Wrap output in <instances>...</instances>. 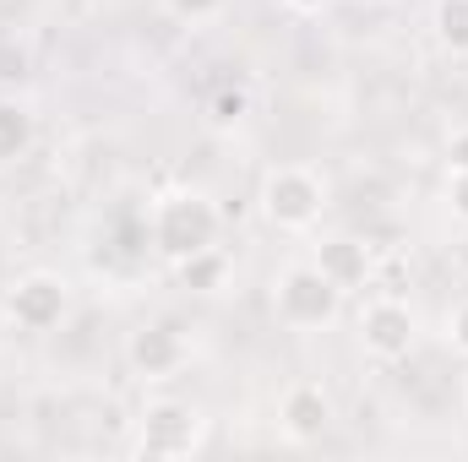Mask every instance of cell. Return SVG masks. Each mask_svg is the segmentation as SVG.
<instances>
[{
    "label": "cell",
    "instance_id": "11",
    "mask_svg": "<svg viewBox=\"0 0 468 462\" xmlns=\"http://www.w3.org/2000/svg\"><path fill=\"white\" fill-rule=\"evenodd\" d=\"M175 272H180V283H186L191 294H218V289L229 283V256H224L218 245H207V250L175 261Z\"/></svg>",
    "mask_w": 468,
    "mask_h": 462
},
{
    "label": "cell",
    "instance_id": "18",
    "mask_svg": "<svg viewBox=\"0 0 468 462\" xmlns=\"http://www.w3.org/2000/svg\"><path fill=\"white\" fill-rule=\"evenodd\" d=\"M283 5H289V11H300V16H316V11H327L333 0H283Z\"/></svg>",
    "mask_w": 468,
    "mask_h": 462
},
{
    "label": "cell",
    "instance_id": "14",
    "mask_svg": "<svg viewBox=\"0 0 468 462\" xmlns=\"http://www.w3.org/2000/svg\"><path fill=\"white\" fill-rule=\"evenodd\" d=\"M224 5L229 0H164V11H175L180 22H213V16H224Z\"/></svg>",
    "mask_w": 468,
    "mask_h": 462
},
{
    "label": "cell",
    "instance_id": "19",
    "mask_svg": "<svg viewBox=\"0 0 468 462\" xmlns=\"http://www.w3.org/2000/svg\"><path fill=\"white\" fill-rule=\"evenodd\" d=\"M370 5H392V0H370Z\"/></svg>",
    "mask_w": 468,
    "mask_h": 462
},
{
    "label": "cell",
    "instance_id": "5",
    "mask_svg": "<svg viewBox=\"0 0 468 462\" xmlns=\"http://www.w3.org/2000/svg\"><path fill=\"white\" fill-rule=\"evenodd\" d=\"M414 338H420L414 310H409L398 294H381V299H370V305L359 310V343H365L370 359L398 364V359H409V353H414Z\"/></svg>",
    "mask_w": 468,
    "mask_h": 462
},
{
    "label": "cell",
    "instance_id": "6",
    "mask_svg": "<svg viewBox=\"0 0 468 462\" xmlns=\"http://www.w3.org/2000/svg\"><path fill=\"white\" fill-rule=\"evenodd\" d=\"M71 310V289L55 278V272H27L11 283L5 294V316L22 327V332H55Z\"/></svg>",
    "mask_w": 468,
    "mask_h": 462
},
{
    "label": "cell",
    "instance_id": "4",
    "mask_svg": "<svg viewBox=\"0 0 468 462\" xmlns=\"http://www.w3.org/2000/svg\"><path fill=\"white\" fill-rule=\"evenodd\" d=\"M202 436H207L202 408H191L180 397H158V403L142 408L136 452L142 457H191V452H202Z\"/></svg>",
    "mask_w": 468,
    "mask_h": 462
},
{
    "label": "cell",
    "instance_id": "17",
    "mask_svg": "<svg viewBox=\"0 0 468 462\" xmlns=\"http://www.w3.org/2000/svg\"><path fill=\"white\" fill-rule=\"evenodd\" d=\"M447 169H468V131L447 136Z\"/></svg>",
    "mask_w": 468,
    "mask_h": 462
},
{
    "label": "cell",
    "instance_id": "1",
    "mask_svg": "<svg viewBox=\"0 0 468 462\" xmlns=\"http://www.w3.org/2000/svg\"><path fill=\"white\" fill-rule=\"evenodd\" d=\"M218 229H224V213H218V202L207 191H169L147 213V239L169 261H186V256L218 245Z\"/></svg>",
    "mask_w": 468,
    "mask_h": 462
},
{
    "label": "cell",
    "instance_id": "13",
    "mask_svg": "<svg viewBox=\"0 0 468 462\" xmlns=\"http://www.w3.org/2000/svg\"><path fill=\"white\" fill-rule=\"evenodd\" d=\"M245 115H250V93H245V88H218V93H213V104H207L213 131H234Z\"/></svg>",
    "mask_w": 468,
    "mask_h": 462
},
{
    "label": "cell",
    "instance_id": "9",
    "mask_svg": "<svg viewBox=\"0 0 468 462\" xmlns=\"http://www.w3.org/2000/svg\"><path fill=\"white\" fill-rule=\"evenodd\" d=\"M316 267L349 294L359 283H370V272H376V256H370V245L365 239H354V234H338V239H327L322 250H316Z\"/></svg>",
    "mask_w": 468,
    "mask_h": 462
},
{
    "label": "cell",
    "instance_id": "16",
    "mask_svg": "<svg viewBox=\"0 0 468 462\" xmlns=\"http://www.w3.org/2000/svg\"><path fill=\"white\" fill-rule=\"evenodd\" d=\"M447 338H452V348H458V353L468 359V299L458 305V310H452V321H447Z\"/></svg>",
    "mask_w": 468,
    "mask_h": 462
},
{
    "label": "cell",
    "instance_id": "15",
    "mask_svg": "<svg viewBox=\"0 0 468 462\" xmlns=\"http://www.w3.org/2000/svg\"><path fill=\"white\" fill-rule=\"evenodd\" d=\"M447 207L468 224V169H452V185H447Z\"/></svg>",
    "mask_w": 468,
    "mask_h": 462
},
{
    "label": "cell",
    "instance_id": "10",
    "mask_svg": "<svg viewBox=\"0 0 468 462\" xmlns=\"http://www.w3.org/2000/svg\"><path fill=\"white\" fill-rule=\"evenodd\" d=\"M33 136H38L33 110H27L22 99H0V169H5V163H16V158H27Z\"/></svg>",
    "mask_w": 468,
    "mask_h": 462
},
{
    "label": "cell",
    "instance_id": "8",
    "mask_svg": "<svg viewBox=\"0 0 468 462\" xmlns=\"http://www.w3.org/2000/svg\"><path fill=\"white\" fill-rule=\"evenodd\" d=\"M333 397L316 386V381H294L289 392H283V403H278V425H283V436L289 441H300V446H311V441H322L327 430H333Z\"/></svg>",
    "mask_w": 468,
    "mask_h": 462
},
{
    "label": "cell",
    "instance_id": "12",
    "mask_svg": "<svg viewBox=\"0 0 468 462\" xmlns=\"http://www.w3.org/2000/svg\"><path fill=\"white\" fill-rule=\"evenodd\" d=\"M436 38H441L447 55L468 60V0H441L436 5Z\"/></svg>",
    "mask_w": 468,
    "mask_h": 462
},
{
    "label": "cell",
    "instance_id": "3",
    "mask_svg": "<svg viewBox=\"0 0 468 462\" xmlns=\"http://www.w3.org/2000/svg\"><path fill=\"white\" fill-rule=\"evenodd\" d=\"M272 310H278V321L294 327V332H322V327L338 321L344 289H338L316 261H300V267L278 272V283H272Z\"/></svg>",
    "mask_w": 468,
    "mask_h": 462
},
{
    "label": "cell",
    "instance_id": "7",
    "mask_svg": "<svg viewBox=\"0 0 468 462\" xmlns=\"http://www.w3.org/2000/svg\"><path fill=\"white\" fill-rule=\"evenodd\" d=\"M186 359H191L186 332H180V327H169V321H153V327L131 332V343H125V364H131L142 381H169Z\"/></svg>",
    "mask_w": 468,
    "mask_h": 462
},
{
    "label": "cell",
    "instance_id": "2",
    "mask_svg": "<svg viewBox=\"0 0 468 462\" xmlns=\"http://www.w3.org/2000/svg\"><path fill=\"white\" fill-rule=\"evenodd\" d=\"M327 213V180L305 163H278L261 180V218L283 234H305Z\"/></svg>",
    "mask_w": 468,
    "mask_h": 462
}]
</instances>
